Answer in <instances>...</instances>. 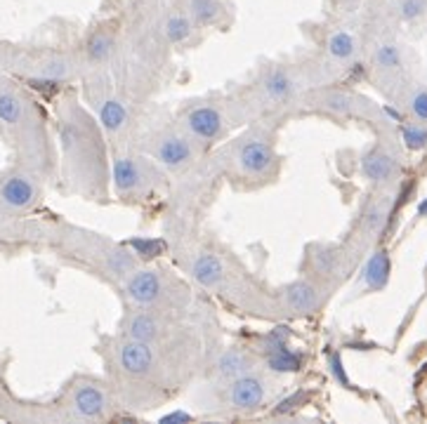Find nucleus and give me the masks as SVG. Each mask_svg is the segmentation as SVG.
I'll return each mask as SVG.
<instances>
[{"instance_id":"obj_1","label":"nucleus","mask_w":427,"mask_h":424,"mask_svg":"<svg viewBox=\"0 0 427 424\" xmlns=\"http://www.w3.org/2000/svg\"><path fill=\"white\" fill-rule=\"evenodd\" d=\"M59 111V139L71 181L80 193L94 200L106 198L109 188V165H106V146L97 123L80 109L76 102L66 99Z\"/></svg>"},{"instance_id":"obj_2","label":"nucleus","mask_w":427,"mask_h":424,"mask_svg":"<svg viewBox=\"0 0 427 424\" xmlns=\"http://www.w3.org/2000/svg\"><path fill=\"white\" fill-rule=\"evenodd\" d=\"M227 153L232 165L248 179H269L279 167L274 141L262 132H248L246 137L236 139Z\"/></svg>"},{"instance_id":"obj_3","label":"nucleus","mask_w":427,"mask_h":424,"mask_svg":"<svg viewBox=\"0 0 427 424\" xmlns=\"http://www.w3.org/2000/svg\"><path fill=\"white\" fill-rule=\"evenodd\" d=\"M163 179L159 165L149 158L140 156H116L111 165V181L116 188L118 196L125 198H137L147 196L149 191H154L159 186V181Z\"/></svg>"},{"instance_id":"obj_4","label":"nucleus","mask_w":427,"mask_h":424,"mask_svg":"<svg viewBox=\"0 0 427 424\" xmlns=\"http://www.w3.org/2000/svg\"><path fill=\"white\" fill-rule=\"evenodd\" d=\"M182 127L196 144L208 146L225 139L229 130L227 118L220 106L215 104H194L182 113Z\"/></svg>"},{"instance_id":"obj_5","label":"nucleus","mask_w":427,"mask_h":424,"mask_svg":"<svg viewBox=\"0 0 427 424\" xmlns=\"http://www.w3.org/2000/svg\"><path fill=\"white\" fill-rule=\"evenodd\" d=\"M196 141L189 137L187 132H178L173 127L168 130H161L151 139L149 149H151V156L159 165L168 167V170H185L196 160Z\"/></svg>"},{"instance_id":"obj_6","label":"nucleus","mask_w":427,"mask_h":424,"mask_svg":"<svg viewBox=\"0 0 427 424\" xmlns=\"http://www.w3.org/2000/svg\"><path fill=\"white\" fill-rule=\"evenodd\" d=\"M168 283L163 271L159 269H135L125 278V295L128 300L140 307H151L166 297Z\"/></svg>"},{"instance_id":"obj_7","label":"nucleus","mask_w":427,"mask_h":424,"mask_svg":"<svg viewBox=\"0 0 427 424\" xmlns=\"http://www.w3.org/2000/svg\"><path fill=\"white\" fill-rule=\"evenodd\" d=\"M262 99L269 106L286 104L295 94V78L293 73L286 71L283 66H269L267 71H262L260 80H257Z\"/></svg>"},{"instance_id":"obj_8","label":"nucleus","mask_w":427,"mask_h":424,"mask_svg":"<svg viewBox=\"0 0 427 424\" xmlns=\"http://www.w3.org/2000/svg\"><path fill=\"white\" fill-rule=\"evenodd\" d=\"M227 401L236 410H255L264 401V382L262 377L246 373L234 377L227 385Z\"/></svg>"},{"instance_id":"obj_9","label":"nucleus","mask_w":427,"mask_h":424,"mask_svg":"<svg viewBox=\"0 0 427 424\" xmlns=\"http://www.w3.org/2000/svg\"><path fill=\"white\" fill-rule=\"evenodd\" d=\"M118 361H120V368H123V373L132 375V377L151 375L154 363H156L154 352H151V345H147V342L130 340V338H128L125 342H120Z\"/></svg>"},{"instance_id":"obj_10","label":"nucleus","mask_w":427,"mask_h":424,"mask_svg":"<svg viewBox=\"0 0 427 424\" xmlns=\"http://www.w3.org/2000/svg\"><path fill=\"white\" fill-rule=\"evenodd\" d=\"M281 297H283V307L297 316L314 314L316 309L321 307V293H318V288L311 281H304V278L293 281L290 285L283 288Z\"/></svg>"},{"instance_id":"obj_11","label":"nucleus","mask_w":427,"mask_h":424,"mask_svg":"<svg viewBox=\"0 0 427 424\" xmlns=\"http://www.w3.org/2000/svg\"><path fill=\"white\" fill-rule=\"evenodd\" d=\"M38 186L29 174H10L0 186V200L12 210H26L36 203Z\"/></svg>"},{"instance_id":"obj_12","label":"nucleus","mask_w":427,"mask_h":424,"mask_svg":"<svg viewBox=\"0 0 427 424\" xmlns=\"http://www.w3.org/2000/svg\"><path fill=\"white\" fill-rule=\"evenodd\" d=\"M189 274H192V278L199 283V285L208 288V290L220 288L227 278L225 262L215 252H208V250L194 255L192 262H189Z\"/></svg>"},{"instance_id":"obj_13","label":"nucleus","mask_w":427,"mask_h":424,"mask_svg":"<svg viewBox=\"0 0 427 424\" xmlns=\"http://www.w3.org/2000/svg\"><path fill=\"white\" fill-rule=\"evenodd\" d=\"M71 406L80 417H87V420H94V417H101L109 408V396L99 385H92V382H83L73 389L71 396Z\"/></svg>"},{"instance_id":"obj_14","label":"nucleus","mask_w":427,"mask_h":424,"mask_svg":"<svg viewBox=\"0 0 427 424\" xmlns=\"http://www.w3.org/2000/svg\"><path fill=\"white\" fill-rule=\"evenodd\" d=\"M99 123L111 137H120L130 127V111L118 97H104L99 102Z\"/></svg>"},{"instance_id":"obj_15","label":"nucleus","mask_w":427,"mask_h":424,"mask_svg":"<svg viewBox=\"0 0 427 424\" xmlns=\"http://www.w3.org/2000/svg\"><path fill=\"white\" fill-rule=\"evenodd\" d=\"M125 335L130 340L147 342V345H154L156 340L161 338V330H163V323L156 314L149 311H135L125 319Z\"/></svg>"},{"instance_id":"obj_16","label":"nucleus","mask_w":427,"mask_h":424,"mask_svg":"<svg viewBox=\"0 0 427 424\" xmlns=\"http://www.w3.org/2000/svg\"><path fill=\"white\" fill-rule=\"evenodd\" d=\"M113 50H116V33L109 29L92 31L85 40V59L94 66L109 62Z\"/></svg>"},{"instance_id":"obj_17","label":"nucleus","mask_w":427,"mask_h":424,"mask_svg":"<svg viewBox=\"0 0 427 424\" xmlns=\"http://www.w3.org/2000/svg\"><path fill=\"white\" fill-rule=\"evenodd\" d=\"M253 370V359L243 352V349L234 347V349H227L225 354L215 361V375L220 380H234V377H241Z\"/></svg>"},{"instance_id":"obj_18","label":"nucleus","mask_w":427,"mask_h":424,"mask_svg":"<svg viewBox=\"0 0 427 424\" xmlns=\"http://www.w3.org/2000/svg\"><path fill=\"white\" fill-rule=\"evenodd\" d=\"M395 170H397L395 158H392L385 149H371L369 153H364L361 172H364L366 179H371V181H390L392 174H395Z\"/></svg>"},{"instance_id":"obj_19","label":"nucleus","mask_w":427,"mask_h":424,"mask_svg":"<svg viewBox=\"0 0 427 424\" xmlns=\"http://www.w3.org/2000/svg\"><path fill=\"white\" fill-rule=\"evenodd\" d=\"M187 15L196 26H213L225 15L220 0H187Z\"/></svg>"},{"instance_id":"obj_20","label":"nucleus","mask_w":427,"mask_h":424,"mask_svg":"<svg viewBox=\"0 0 427 424\" xmlns=\"http://www.w3.org/2000/svg\"><path fill=\"white\" fill-rule=\"evenodd\" d=\"M364 281L371 290H383L390 281V257L385 250L373 252V257L369 259V264L364 269Z\"/></svg>"},{"instance_id":"obj_21","label":"nucleus","mask_w":427,"mask_h":424,"mask_svg":"<svg viewBox=\"0 0 427 424\" xmlns=\"http://www.w3.org/2000/svg\"><path fill=\"white\" fill-rule=\"evenodd\" d=\"M328 55L335 62H352L357 55V40L349 31H335L328 38Z\"/></svg>"},{"instance_id":"obj_22","label":"nucleus","mask_w":427,"mask_h":424,"mask_svg":"<svg viewBox=\"0 0 427 424\" xmlns=\"http://www.w3.org/2000/svg\"><path fill=\"white\" fill-rule=\"evenodd\" d=\"M163 33H166L168 43L182 45L185 40L192 38V33H194L192 17H189V15H173V17H168V22L163 26Z\"/></svg>"},{"instance_id":"obj_23","label":"nucleus","mask_w":427,"mask_h":424,"mask_svg":"<svg viewBox=\"0 0 427 424\" xmlns=\"http://www.w3.org/2000/svg\"><path fill=\"white\" fill-rule=\"evenodd\" d=\"M373 62L380 71H399L402 69V52L395 43H378L373 50Z\"/></svg>"},{"instance_id":"obj_24","label":"nucleus","mask_w":427,"mask_h":424,"mask_svg":"<svg viewBox=\"0 0 427 424\" xmlns=\"http://www.w3.org/2000/svg\"><path fill=\"white\" fill-rule=\"evenodd\" d=\"M385 217H388V203L385 200H376V203L369 205V210L364 212V229L369 233H378L385 224Z\"/></svg>"},{"instance_id":"obj_25","label":"nucleus","mask_w":427,"mask_h":424,"mask_svg":"<svg viewBox=\"0 0 427 424\" xmlns=\"http://www.w3.org/2000/svg\"><path fill=\"white\" fill-rule=\"evenodd\" d=\"M397 17L402 22H413V19L423 17L427 10V0H397Z\"/></svg>"},{"instance_id":"obj_26","label":"nucleus","mask_w":427,"mask_h":424,"mask_svg":"<svg viewBox=\"0 0 427 424\" xmlns=\"http://www.w3.org/2000/svg\"><path fill=\"white\" fill-rule=\"evenodd\" d=\"M311 259H314V269L318 274H323V276L333 274L338 269V252L328 250V248H321L316 255H311Z\"/></svg>"},{"instance_id":"obj_27","label":"nucleus","mask_w":427,"mask_h":424,"mask_svg":"<svg viewBox=\"0 0 427 424\" xmlns=\"http://www.w3.org/2000/svg\"><path fill=\"white\" fill-rule=\"evenodd\" d=\"M402 134H404V144L409 146L411 151H420V149H425V146H427V130H425V127L406 125L402 130Z\"/></svg>"},{"instance_id":"obj_28","label":"nucleus","mask_w":427,"mask_h":424,"mask_svg":"<svg viewBox=\"0 0 427 424\" xmlns=\"http://www.w3.org/2000/svg\"><path fill=\"white\" fill-rule=\"evenodd\" d=\"M130 248H135L132 255H137V257L151 259L161 250H163V243H161V240H156V238H140V240L135 238V240H130Z\"/></svg>"},{"instance_id":"obj_29","label":"nucleus","mask_w":427,"mask_h":424,"mask_svg":"<svg viewBox=\"0 0 427 424\" xmlns=\"http://www.w3.org/2000/svg\"><path fill=\"white\" fill-rule=\"evenodd\" d=\"M409 111L413 113V118L418 120H427V90L420 87L409 97Z\"/></svg>"},{"instance_id":"obj_30","label":"nucleus","mask_w":427,"mask_h":424,"mask_svg":"<svg viewBox=\"0 0 427 424\" xmlns=\"http://www.w3.org/2000/svg\"><path fill=\"white\" fill-rule=\"evenodd\" d=\"M323 106L333 113H349L352 111V99L342 92H330L323 97Z\"/></svg>"},{"instance_id":"obj_31","label":"nucleus","mask_w":427,"mask_h":424,"mask_svg":"<svg viewBox=\"0 0 427 424\" xmlns=\"http://www.w3.org/2000/svg\"><path fill=\"white\" fill-rule=\"evenodd\" d=\"M328 368H330V373H333V377H335L338 382H340L342 387H352L349 385V377H347V373H345V368H342L340 354H330L328 356Z\"/></svg>"},{"instance_id":"obj_32","label":"nucleus","mask_w":427,"mask_h":424,"mask_svg":"<svg viewBox=\"0 0 427 424\" xmlns=\"http://www.w3.org/2000/svg\"><path fill=\"white\" fill-rule=\"evenodd\" d=\"M304 399H307V394H304V392H295L293 396L283 399V401L279 403V406H276L274 415H283V413H288V410H293V408H297V406H302Z\"/></svg>"},{"instance_id":"obj_33","label":"nucleus","mask_w":427,"mask_h":424,"mask_svg":"<svg viewBox=\"0 0 427 424\" xmlns=\"http://www.w3.org/2000/svg\"><path fill=\"white\" fill-rule=\"evenodd\" d=\"M189 420H192V415H187V413H171V415H166L161 422H189Z\"/></svg>"},{"instance_id":"obj_34","label":"nucleus","mask_w":427,"mask_h":424,"mask_svg":"<svg viewBox=\"0 0 427 424\" xmlns=\"http://www.w3.org/2000/svg\"><path fill=\"white\" fill-rule=\"evenodd\" d=\"M418 214H420V217H427V198H425V200H420V205H418Z\"/></svg>"}]
</instances>
